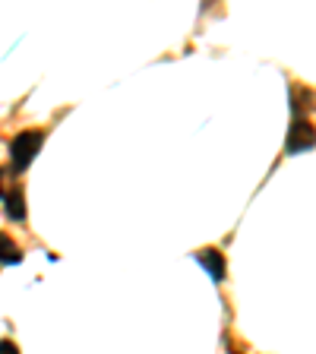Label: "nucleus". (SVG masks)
Returning a JSON list of instances; mask_svg holds the SVG:
<instances>
[{"label":"nucleus","mask_w":316,"mask_h":354,"mask_svg":"<svg viewBox=\"0 0 316 354\" xmlns=\"http://www.w3.org/2000/svg\"><path fill=\"white\" fill-rule=\"evenodd\" d=\"M310 146H316L313 124H307V120H295V124H291V133H288V142H285L288 155H291V152H304V149H310Z\"/></svg>","instance_id":"nucleus-2"},{"label":"nucleus","mask_w":316,"mask_h":354,"mask_svg":"<svg viewBox=\"0 0 316 354\" xmlns=\"http://www.w3.org/2000/svg\"><path fill=\"white\" fill-rule=\"evenodd\" d=\"M196 259H199L203 266H206V272L212 275L215 281L225 279V259H221V253H219V250H199V253H196Z\"/></svg>","instance_id":"nucleus-3"},{"label":"nucleus","mask_w":316,"mask_h":354,"mask_svg":"<svg viewBox=\"0 0 316 354\" xmlns=\"http://www.w3.org/2000/svg\"><path fill=\"white\" fill-rule=\"evenodd\" d=\"M41 142H44L41 130H22L13 140V146H10V165H13L16 171H26L32 165V158L38 155Z\"/></svg>","instance_id":"nucleus-1"},{"label":"nucleus","mask_w":316,"mask_h":354,"mask_svg":"<svg viewBox=\"0 0 316 354\" xmlns=\"http://www.w3.org/2000/svg\"><path fill=\"white\" fill-rule=\"evenodd\" d=\"M0 354H19V348H16L10 339H3V342H0Z\"/></svg>","instance_id":"nucleus-6"},{"label":"nucleus","mask_w":316,"mask_h":354,"mask_svg":"<svg viewBox=\"0 0 316 354\" xmlns=\"http://www.w3.org/2000/svg\"><path fill=\"white\" fill-rule=\"evenodd\" d=\"M3 199H7V215L10 218H16V221L26 218V206H22V190L19 187H16L13 193H3Z\"/></svg>","instance_id":"nucleus-4"},{"label":"nucleus","mask_w":316,"mask_h":354,"mask_svg":"<svg viewBox=\"0 0 316 354\" xmlns=\"http://www.w3.org/2000/svg\"><path fill=\"white\" fill-rule=\"evenodd\" d=\"M22 253L7 234H0V263H19Z\"/></svg>","instance_id":"nucleus-5"}]
</instances>
